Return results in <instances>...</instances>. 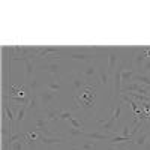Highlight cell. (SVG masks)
Segmentation results:
<instances>
[{"label":"cell","instance_id":"cell-25","mask_svg":"<svg viewBox=\"0 0 150 150\" xmlns=\"http://www.w3.org/2000/svg\"><path fill=\"white\" fill-rule=\"evenodd\" d=\"M129 135H131V132H129V125L125 123L123 128H122V137H129Z\"/></svg>","mask_w":150,"mask_h":150},{"label":"cell","instance_id":"cell-8","mask_svg":"<svg viewBox=\"0 0 150 150\" xmlns=\"http://www.w3.org/2000/svg\"><path fill=\"white\" fill-rule=\"evenodd\" d=\"M112 137H116V135L114 134H104V132L95 131V132H86L83 138L92 140V141H110Z\"/></svg>","mask_w":150,"mask_h":150},{"label":"cell","instance_id":"cell-30","mask_svg":"<svg viewBox=\"0 0 150 150\" xmlns=\"http://www.w3.org/2000/svg\"><path fill=\"white\" fill-rule=\"evenodd\" d=\"M149 96H150V93H149Z\"/></svg>","mask_w":150,"mask_h":150},{"label":"cell","instance_id":"cell-19","mask_svg":"<svg viewBox=\"0 0 150 150\" xmlns=\"http://www.w3.org/2000/svg\"><path fill=\"white\" fill-rule=\"evenodd\" d=\"M132 81L138 83V84H143V86H149L150 87V75H144V74H135Z\"/></svg>","mask_w":150,"mask_h":150},{"label":"cell","instance_id":"cell-2","mask_svg":"<svg viewBox=\"0 0 150 150\" xmlns=\"http://www.w3.org/2000/svg\"><path fill=\"white\" fill-rule=\"evenodd\" d=\"M107 69H108V72L112 75L114 74V71H116V68L119 66V63H120V50H117V48H107Z\"/></svg>","mask_w":150,"mask_h":150},{"label":"cell","instance_id":"cell-13","mask_svg":"<svg viewBox=\"0 0 150 150\" xmlns=\"http://www.w3.org/2000/svg\"><path fill=\"white\" fill-rule=\"evenodd\" d=\"M29 111V107L27 105H21L18 110H17V116H15V132L20 129L21 123L24 120V117H26V112Z\"/></svg>","mask_w":150,"mask_h":150},{"label":"cell","instance_id":"cell-21","mask_svg":"<svg viewBox=\"0 0 150 150\" xmlns=\"http://www.w3.org/2000/svg\"><path fill=\"white\" fill-rule=\"evenodd\" d=\"M26 141H21V140H18V141H15V143H12V146H11V150H26Z\"/></svg>","mask_w":150,"mask_h":150},{"label":"cell","instance_id":"cell-27","mask_svg":"<svg viewBox=\"0 0 150 150\" xmlns=\"http://www.w3.org/2000/svg\"><path fill=\"white\" fill-rule=\"evenodd\" d=\"M105 150H119V149H117L116 146H108V147H107Z\"/></svg>","mask_w":150,"mask_h":150},{"label":"cell","instance_id":"cell-17","mask_svg":"<svg viewBox=\"0 0 150 150\" xmlns=\"http://www.w3.org/2000/svg\"><path fill=\"white\" fill-rule=\"evenodd\" d=\"M24 65H26V80L29 83L35 77V63H33V60H26Z\"/></svg>","mask_w":150,"mask_h":150},{"label":"cell","instance_id":"cell-3","mask_svg":"<svg viewBox=\"0 0 150 150\" xmlns=\"http://www.w3.org/2000/svg\"><path fill=\"white\" fill-rule=\"evenodd\" d=\"M98 65L95 63V62H87V63L84 65V68L83 69H80V75L84 78V80H87L90 84L93 83V80H98L99 81V78H98Z\"/></svg>","mask_w":150,"mask_h":150},{"label":"cell","instance_id":"cell-20","mask_svg":"<svg viewBox=\"0 0 150 150\" xmlns=\"http://www.w3.org/2000/svg\"><path fill=\"white\" fill-rule=\"evenodd\" d=\"M111 144H122V143H134V138L131 137H122V135H116L110 140Z\"/></svg>","mask_w":150,"mask_h":150},{"label":"cell","instance_id":"cell-6","mask_svg":"<svg viewBox=\"0 0 150 150\" xmlns=\"http://www.w3.org/2000/svg\"><path fill=\"white\" fill-rule=\"evenodd\" d=\"M146 62H147V56H146V53L143 51L141 48H138V51L135 53V56H134V59H132V69H134L137 74H140Z\"/></svg>","mask_w":150,"mask_h":150},{"label":"cell","instance_id":"cell-16","mask_svg":"<svg viewBox=\"0 0 150 150\" xmlns=\"http://www.w3.org/2000/svg\"><path fill=\"white\" fill-rule=\"evenodd\" d=\"M135 74H137V72H135L132 68H126V65H125V69H123V72H122V86L131 83Z\"/></svg>","mask_w":150,"mask_h":150},{"label":"cell","instance_id":"cell-10","mask_svg":"<svg viewBox=\"0 0 150 150\" xmlns=\"http://www.w3.org/2000/svg\"><path fill=\"white\" fill-rule=\"evenodd\" d=\"M71 146L77 150H96V143L87 138H83L81 141H71Z\"/></svg>","mask_w":150,"mask_h":150},{"label":"cell","instance_id":"cell-12","mask_svg":"<svg viewBox=\"0 0 150 150\" xmlns=\"http://www.w3.org/2000/svg\"><path fill=\"white\" fill-rule=\"evenodd\" d=\"M111 77L112 75L108 72V69H105L102 65H99L98 68V78H99V84L102 86H108L111 83Z\"/></svg>","mask_w":150,"mask_h":150},{"label":"cell","instance_id":"cell-28","mask_svg":"<svg viewBox=\"0 0 150 150\" xmlns=\"http://www.w3.org/2000/svg\"><path fill=\"white\" fill-rule=\"evenodd\" d=\"M147 143H149V144H150V137H149V141H147Z\"/></svg>","mask_w":150,"mask_h":150},{"label":"cell","instance_id":"cell-18","mask_svg":"<svg viewBox=\"0 0 150 150\" xmlns=\"http://www.w3.org/2000/svg\"><path fill=\"white\" fill-rule=\"evenodd\" d=\"M84 131H80V129H75V128H72V126H69L68 128V137H69V141H75L77 138H83L84 137Z\"/></svg>","mask_w":150,"mask_h":150},{"label":"cell","instance_id":"cell-9","mask_svg":"<svg viewBox=\"0 0 150 150\" xmlns=\"http://www.w3.org/2000/svg\"><path fill=\"white\" fill-rule=\"evenodd\" d=\"M39 141L42 146L48 147V146H57V144H63L66 143V140L63 138V137H45V135H39Z\"/></svg>","mask_w":150,"mask_h":150},{"label":"cell","instance_id":"cell-4","mask_svg":"<svg viewBox=\"0 0 150 150\" xmlns=\"http://www.w3.org/2000/svg\"><path fill=\"white\" fill-rule=\"evenodd\" d=\"M57 95L59 93H54L51 90H47L42 87V90L38 93V98H39V102H41V107H42V111L44 110H48L51 108V104L57 99Z\"/></svg>","mask_w":150,"mask_h":150},{"label":"cell","instance_id":"cell-7","mask_svg":"<svg viewBox=\"0 0 150 150\" xmlns=\"http://www.w3.org/2000/svg\"><path fill=\"white\" fill-rule=\"evenodd\" d=\"M87 84H90V83L87 81V80H84L78 72L77 74H72V77H71V87H72L74 95L77 93V92H80L83 87H86Z\"/></svg>","mask_w":150,"mask_h":150},{"label":"cell","instance_id":"cell-11","mask_svg":"<svg viewBox=\"0 0 150 150\" xmlns=\"http://www.w3.org/2000/svg\"><path fill=\"white\" fill-rule=\"evenodd\" d=\"M147 128H149V125H146V128H143L141 132L137 134V137L134 138V144H137V146H146L147 144L149 137H150V131Z\"/></svg>","mask_w":150,"mask_h":150},{"label":"cell","instance_id":"cell-22","mask_svg":"<svg viewBox=\"0 0 150 150\" xmlns=\"http://www.w3.org/2000/svg\"><path fill=\"white\" fill-rule=\"evenodd\" d=\"M72 111L74 110H62L60 111V120H71L74 116H72Z\"/></svg>","mask_w":150,"mask_h":150},{"label":"cell","instance_id":"cell-26","mask_svg":"<svg viewBox=\"0 0 150 150\" xmlns=\"http://www.w3.org/2000/svg\"><path fill=\"white\" fill-rule=\"evenodd\" d=\"M116 147H117V149H119V150H129V149H128V147H125V146H123V144H116Z\"/></svg>","mask_w":150,"mask_h":150},{"label":"cell","instance_id":"cell-14","mask_svg":"<svg viewBox=\"0 0 150 150\" xmlns=\"http://www.w3.org/2000/svg\"><path fill=\"white\" fill-rule=\"evenodd\" d=\"M60 111L62 110H57V108H48V110H44L42 112L45 114L48 122H57L60 120Z\"/></svg>","mask_w":150,"mask_h":150},{"label":"cell","instance_id":"cell-15","mask_svg":"<svg viewBox=\"0 0 150 150\" xmlns=\"http://www.w3.org/2000/svg\"><path fill=\"white\" fill-rule=\"evenodd\" d=\"M44 89H47V90H51V92H54V93H57V92H60L62 90V84H60V80H48V81H45L44 83Z\"/></svg>","mask_w":150,"mask_h":150},{"label":"cell","instance_id":"cell-29","mask_svg":"<svg viewBox=\"0 0 150 150\" xmlns=\"http://www.w3.org/2000/svg\"><path fill=\"white\" fill-rule=\"evenodd\" d=\"M72 150H77V149H74V147H72Z\"/></svg>","mask_w":150,"mask_h":150},{"label":"cell","instance_id":"cell-5","mask_svg":"<svg viewBox=\"0 0 150 150\" xmlns=\"http://www.w3.org/2000/svg\"><path fill=\"white\" fill-rule=\"evenodd\" d=\"M38 71L42 74H51L54 77L59 78V72H60V60H53V62H45V63L38 65Z\"/></svg>","mask_w":150,"mask_h":150},{"label":"cell","instance_id":"cell-23","mask_svg":"<svg viewBox=\"0 0 150 150\" xmlns=\"http://www.w3.org/2000/svg\"><path fill=\"white\" fill-rule=\"evenodd\" d=\"M69 123H71V126H72V128H75V129H80V131H84V125H83L80 120H77L75 117H72V119L69 120Z\"/></svg>","mask_w":150,"mask_h":150},{"label":"cell","instance_id":"cell-24","mask_svg":"<svg viewBox=\"0 0 150 150\" xmlns=\"http://www.w3.org/2000/svg\"><path fill=\"white\" fill-rule=\"evenodd\" d=\"M140 74L150 75V60H147L146 63H144V66H143V69H141V72H140Z\"/></svg>","mask_w":150,"mask_h":150},{"label":"cell","instance_id":"cell-1","mask_svg":"<svg viewBox=\"0 0 150 150\" xmlns=\"http://www.w3.org/2000/svg\"><path fill=\"white\" fill-rule=\"evenodd\" d=\"M96 89H98V84H87L86 87L80 92H77L74 95V101H75V107L72 110H83L87 112H93L95 107H96Z\"/></svg>","mask_w":150,"mask_h":150}]
</instances>
